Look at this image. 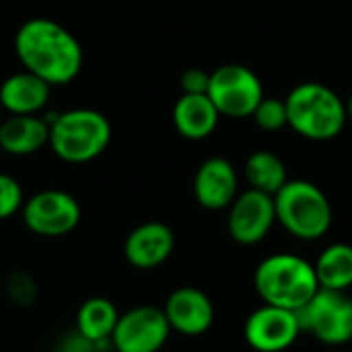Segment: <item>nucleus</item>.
I'll return each mask as SVG.
<instances>
[{
  "mask_svg": "<svg viewBox=\"0 0 352 352\" xmlns=\"http://www.w3.org/2000/svg\"><path fill=\"white\" fill-rule=\"evenodd\" d=\"M276 225L274 196L258 192L254 188L239 192L227 214L229 237L239 245H258L262 243L272 227Z\"/></svg>",
  "mask_w": 352,
  "mask_h": 352,
  "instance_id": "9d476101",
  "label": "nucleus"
},
{
  "mask_svg": "<svg viewBox=\"0 0 352 352\" xmlns=\"http://www.w3.org/2000/svg\"><path fill=\"white\" fill-rule=\"evenodd\" d=\"M179 85H182V91L188 95H206L208 85H210V72L202 68H188L182 74Z\"/></svg>",
  "mask_w": 352,
  "mask_h": 352,
  "instance_id": "393cba45",
  "label": "nucleus"
},
{
  "mask_svg": "<svg viewBox=\"0 0 352 352\" xmlns=\"http://www.w3.org/2000/svg\"><path fill=\"white\" fill-rule=\"evenodd\" d=\"M107 349H111V344H97L91 342L89 338H85L82 334H78L76 330L62 336V340L58 342L56 351L54 352H105Z\"/></svg>",
  "mask_w": 352,
  "mask_h": 352,
  "instance_id": "b1692460",
  "label": "nucleus"
},
{
  "mask_svg": "<svg viewBox=\"0 0 352 352\" xmlns=\"http://www.w3.org/2000/svg\"><path fill=\"white\" fill-rule=\"evenodd\" d=\"M173 126L188 140H204L208 138L219 124V109L208 95H188L182 97L173 105Z\"/></svg>",
  "mask_w": 352,
  "mask_h": 352,
  "instance_id": "dca6fc26",
  "label": "nucleus"
},
{
  "mask_svg": "<svg viewBox=\"0 0 352 352\" xmlns=\"http://www.w3.org/2000/svg\"><path fill=\"white\" fill-rule=\"evenodd\" d=\"M289 126L307 140H332L336 138L349 116L346 103L336 91L322 82H301L285 99Z\"/></svg>",
  "mask_w": 352,
  "mask_h": 352,
  "instance_id": "20e7f679",
  "label": "nucleus"
},
{
  "mask_svg": "<svg viewBox=\"0 0 352 352\" xmlns=\"http://www.w3.org/2000/svg\"><path fill=\"white\" fill-rule=\"evenodd\" d=\"M297 316L303 332L326 346H344L352 342V297L349 291L320 289Z\"/></svg>",
  "mask_w": 352,
  "mask_h": 352,
  "instance_id": "423d86ee",
  "label": "nucleus"
},
{
  "mask_svg": "<svg viewBox=\"0 0 352 352\" xmlns=\"http://www.w3.org/2000/svg\"><path fill=\"white\" fill-rule=\"evenodd\" d=\"M163 311L171 330L190 338L206 334L214 324V305L210 297L196 287L175 289L167 297Z\"/></svg>",
  "mask_w": 352,
  "mask_h": 352,
  "instance_id": "f8f14e48",
  "label": "nucleus"
},
{
  "mask_svg": "<svg viewBox=\"0 0 352 352\" xmlns=\"http://www.w3.org/2000/svg\"><path fill=\"white\" fill-rule=\"evenodd\" d=\"M346 116L352 120V93L351 97H349V101H346Z\"/></svg>",
  "mask_w": 352,
  "mask_h": 352,
  "instance_id": "a878e982",
  "label": "nucleus"
},
{
  "mask_svg": "<svg viewBox=\"0 0 352 352\" xmlns=\"http://www.w3.org/2000/svg\"><path fill=\"white\" fill-rule=\"evenodd\" d=\"M254 287L266 305L291 311H299L320 291L314 264L291 252L264 258L256 266Z\"/></svg>",
  "mask_w": 352,
  "mask_h": 352,
  "instance_id": "f03ea898",
  "label": "nucleus"
},
{
  "mask_svg": "<svg viewBox=\"0 0 352 352\" xmlns=\"http://www.w3.org/2000/svg\"><path fill=\"white\" fill-rule=\"evenodd\" d=\"M52 87L29 70L6 76L0 85V105L10 116H37L50 101Z\"/></svg>",
  "mask_w": 352,
  "mask_h": 352,
  "instance_id": "2eb2a0df",
  "label": "nucleus"
},
{
  "mask_svg": "<svg viewBox=\"0 0 352 352\" xmlns=\"http://www.w3.org/2000/svg\"><path fill=\"white\" fill-rule=\"evenodd\" d=\"M276 223L303 241L322 239L334 221L332 204L322 188L307 179H289L274 194Z\"/></svg>",
  "mask_w": 352,
  "mask_h": 352,
  "instance_id": "39448f33",
  "label": "nucleus"
},
{
  "mask_svg": "<svg viewBox=\"0 0 352 352\" xmlns=\"http://www.w3.org/2000/svg\"><path fill=\"white\" fill-rule=\"evenodd\" d=\"M320 289L328 291H349L352 287V245L330 243L324 248L314 262Z\"/></svg>",
  "mask_w": 352,
  "mask_h": 352,
  "instance_id": "6ab92c4d",
  "label": "nucleus"
},
{
  "mask_svg": "<svg viewBox=\"0 0 352 352\" xmlns=\"http://www.w3.org/2000/svg\"><path fill=\"white\" fill-rule=\"evenodd\" d=\"M243 173H245L250 188L270 194V196H274L289 182L287 165L283 163V159L278 155H274L270 151L252 153L245 161Z\"/></svg>",
  "mask_w": 352,
  "mask_h": 352,
  "instance_id": "aec40b11",
  "label": "nucleus"
},
{
  "mask_svg": "<svg viewBox=\"0 0 352 352\" xmlns=\"http://www.w3.org/2000/svg\"><path fill=\"white\" fill-rule=\"evenodd\" d=\"M50 142V124L39 116H8L0 124V148L12 157H27Z\"/></svg>",
  "mask_w": 352,
  "mask_h": 352,
  "instance_id": "f3484780",
  "label": "nucleus"
},
{
  "mask_svg": "<svg viewBox=\"0 0 352 352\" xmlns=\"http://www.w3.org/2000/svg\"><path fill=\"white\" fill-rule=\"evenodd\" d=\"M175 250V233L161 221L134 227L124 241V258L138 270H153L165 264Z\"/></svg>",
  "mask_w": 352,
  "mask_h": 352,
  "instance_id": "ddd939ff",
  "label": "nucleus"
},
{
  "mask_svg": "<svg viewBox=\"0 0 352 352\" xmlns=\"http://www.w3.org/2000/svg\"><path fill=\"white\" fill-rule=\"evenodd\" d=\"M21 217L25 227L39 237H64L78 227L82 208L64 190H41L25 200Z\"/></svg>",
  "mask_w": 352,
  "mask_h": 352,
  "instance_id": "6e6552de",
  "label": "nucleus"
},
{
  "mask_svg": "<svg viewBox=\"0 0 352 352\" xmlns=\"http://www.w3.org/2000/svg\"><path fill=\"white\" fill-rule=\"evenodd\" d=\"M120 311L113 301L105 297H91L87 299L78 311L74 330L97 344H111L113 330L118 326Z\"/></svg>",
  "mask_w": 352,
  "mask_h": 352,
  "instance_id": "a211bd4d",
  "label": "nucleus"
},
{
  "mask_svg": "<svg viewBox=\"0 0 352 352\" xmlns=\"http://www.w3.org/2000/svg\"><path fill=\"white\" fill-rule=\"evenodd\" d=\"M256 126L264 132H278L285 126H289V116H287V103L285 99L278 97H266L258 103V107L252 113Z\"/></svg>",
  "mask_w": 352,
  "mask_h": 352,
  "instance_id": "412c9836",
  "label": "nucleus"
},
{
  "mask_svg": "<svg viewBox=\"0 0 352 352\" xmlns=\"http://www.w3.org/2000/svg\"><path fill=\"white\" fill-rule=\"evenodd\" d=\"M239 194V177L231 161L223 157L206 159L194 177V198L206 210H225Z\"/></svg>",
  "mask_w": 352,
  "mask_h": 352,
  "instance_id": "4468645a",
  "label": "nucleus"
},
{
  "mask_svg": "<svg viewBox=\"0 0 352 352\" xmlns=\"http://www.w3.org/2000/svg\"><path fill=\"white\" fill-rule=\"evenodd\" d=\"M23 204L25 194L21 184L8 173H0V221L12 219L16 212L23 210Z\"/></svg>",
  "mask_w": 352,
  "mask_h": 352,
  "instance_id": "5701e85b",
  "label": "nucleus"
},
{
  "mask_svg": "<svg viewBox=\"0 0 352 352\" xmlns=\"http://www.w3.org/2000/svg\"><path fill=\"white\" fill-rule=\"evenodd\" d=\"M50 124V148L64 163L80 165L97 159L111 142L109 120L89 107L66 109L52 113Z\"/></svg>",
  "mask_w": 352,
  "mask_h": 352,
  "instance_id": "7ed1b4c3",
  "label": "nucleus"
},
{
  "mask_svg": "<svg viewBox=\"0 0 352 352\" xmlns=\"http://www.w3.org/2000/svg\"><path fill=\"white\" fill-rule=\"evenodd\" d=\"M303 328L297 311L262 305L254 309L243 324V338L250 349L256 352H283L289 351Z\"/></svg>",
  "mask_w": 352,
  "mask_h": 352,
  "instance_id": "9b49d317",
  "label": "nucleus"
},
{
  "mask_svg": "<svg viewBox=\"0 0 352 352\" xmlns=\"http://www.w3.org/2000/svg\"><path fill=\"white\" fill-rule=\"evenodd\" d=\"M14 54L23 70L43 78L50 87L72 82L85 62L82 43L58 21L33 16L14 33Z\"/></svg>",
  "mask_w": 352,
  "mask_h": 352,
  "instance_id": "f257e3e1",
  "label": "nucleus"
},
{
  "mask_svg": "<svg viewBox=\"0 0 352 352\" xmlns=\"http://www.w3.org/2000/svg\"><path fill=\"white\" fill-rule=\"evenodd\" d=\"M171 332L163 307L136 305L120 314L111 349L113 352H159L167 344Z\"/></svg>",
  "mask_w": 352,
  "mask_h": 352,
  "instance_id": "1a4fd4ad",
  "label": "nucleus"
},
{
  "mask_svg": "<svg viewBox=\"0 0 352 352\" xmlns=\"http://www.w3.org/2000/svg\"><path fill=\"white\" fill-rule=\"evenodd\" d=\"M6 295L19 307H29L37 299V285L25 270H14L6 278Z\"/></svg>",
  "mask_w": 352,
  "mask_h": 352,
  "instance_id": "4be33fe9",
  "label": "nucleus"
},
{
  "mask_svg": "<svg viewBox=\"0 0 352 352\" xmlns=\"http://www.w3.org/2000/svg\"><path fill=\"white\" fill-rule=\"evenodd\" d=\"M225 118H252L258 103L264 99V89L254 70L243 64H223L210 72L206 93Z\"/></svg>",
  "mask_w": 352,
  "mask_h": 352,
  "instance_id": "0eeeda50",
  "label": "nucleus"
}]
</instances>
